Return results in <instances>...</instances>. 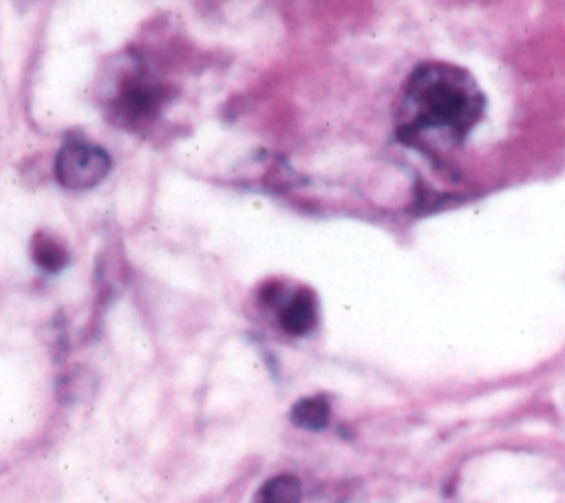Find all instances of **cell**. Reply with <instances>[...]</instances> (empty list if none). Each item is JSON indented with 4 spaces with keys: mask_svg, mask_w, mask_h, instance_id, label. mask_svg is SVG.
Here are the masks:
<instances>
[{
    "mask_svg": "<svg viewBox=\"0 0 565 503\" xmlns=\"http://www.w3.org/2000/svg\"><path fill=\"white\" fill-rule=\"evenodd\" d=\"M486 95L461 66L419 64L404 82L395 106L397 137L424 152H448L477 126Z\"/></svg>",
    "mask_w": 565,
    "mask_h": 503,
    "instance_id": "1",
    "label": "cell"
},
{
    "mask_svg": "<svg viewBox=\"0 0 565 503\" xmlns=\"http://www.w3.org/2000/svg\"><path fill=\"white\" fill-rule=\"evenodd\" d=\"M168 99V90L163 84L152 79L141 71H130L124 75L115 88L110 99L113 117L130 128L141 124H150Z\"/></svg>",
    "mask_w": 565,
    "mask_h": 503,
    "instance_id": "2",
    "label": "cell"
},
{
    "mask_svg": "<svg viewBox=\"0 0 565 503\" xmlns=\"http://www.w3.org/2000/svg\"><path fill=\"white\" fill-rule=\"evenodd\" d=\"M108 170V152L82 137H68L55 157V179L66 190H90Z\"/></svg>",
    "mask_w": 565,
    "mask_h": 503,
    "instance_id": "3",
    "label": "cell"
},
{
    "mask_svg": "<svg viewBox=\"0 0 565 503\" xmlns=\"http://www.w3.org/2000/svg\"><path fill=\"white\" fill-rule=\"evenodd\" d=\"M282 329L291 335H305L313 329L318 320V302L316 296L309 289H298L294 296L287 298V302L280 307L278 315Z\"/></svg>",
    "mask_w": 565,
    "mask_h": 503,
    "instance_id": "4",
    "label": "cell"
},
{
    "mask_svg": "<svg viewBox=\"0 0 565 503\" xmlns=\"http://www.w3.org/2000/svg\"><path fill=\"white\" fill-rule=\"evenodd\" d=\"M291 421L300 428L307 430H322L329 424L331 417V406L327 402V397L322 395H313V397H302L294 404L291 413H289Z\"/></svg>",
    "mask_w": 565,
    "mask_h": 503,
    "instance_id": "5",
    "label": "cell"
},
{
    "mask_svg": "<svg viewBox=\"0 0 565 503\" xmlns=\"http://www.w3.org/2000/svg\"><path fill=\"white\" fill-rule=\"evenodd\" d=\"M31 256L38 263V267H42L44 271H51V274L60 271L66 265V260H68L66 247L57 238L49 236L46 232H38L33 236V240H31Z\"/></svg>",
    "mask_w": 565,
    "mask_h": 503,
    "instance_id": "6",
    "label": "cell"
},
{
    "mask_svg": "<svg viewBox=\"0 0 565 503\" xmlns=\"http://www.w3.org/2000/svg\"><path fill=\"white\" fill-rule=\"evenodd\" d=\"M300 481L291 474L269 479L256 494L254 503H300Z\"/></svg>",
    "mask_w": 565,
    "mask_h": 503,
    "instance_id": "7",
    "label": "cell"
}]
</instances>
